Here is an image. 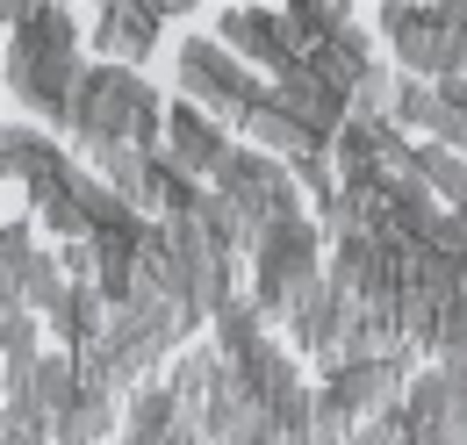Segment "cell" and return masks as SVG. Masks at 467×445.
Listing matches in <instances>:
<instances>
[{
  "label": "cell",
  "instance_id": "obj_1",
  "mask_svg": "<svg viewBox=\"0 0 467 445\" xmlns=\"http://www.w3.org/2000/svg\"><path fill=\"white\" fill-rule=\"evenodd\" d=\"M7 87L44 122L72 129L87 65H79V22L65 7H7Z\"/></svg>",
  "mask_w": 467,
  "mask_h": 445
},
{
  "label": "cell",
  "instance_id": "obj_2",
  "mask_svg": "<svg viewBox=\"0 0 467 445\" xmlns=\"http://www.w3.org/2000/svg\"><path fill=\"white\" fill-rule=\"evenodd\" d=\"M72 137H79V151H94V144L166 151V101L130 65H87V87H79V109H72Z\"/></svg>",
  "mask_w": 467,
  "mask_h": 445
},
{
  "label": "cell",
  "instance_id": "obj_3",
  "mask_svg": "<svg viewBox=\"0 0 467 445\" xmlns=\"http://www.w3.org/2000/svg\"><path fill=\"white\" fill-rule=\"evenodd\" d=\"M173 79H180V101L209 109L223 129H231V122H252V115L274 101V79H259V72H252L237 51H223L216 36H180Z\"/></svg>",
  "mask_w": 467,
  "mask_h": 445
},
{
  "label": "cell",
  "instance_id": "obj_4",
  "mask_svg": "<svg viewBox=\"0 0 467 445\" xmlns=\"http://www.w3.org/2000/svg\"><path fill=\"white\" fill-rule=\"evenodd\" d=\"M381 36L396 44V65L410 79H467V0H439V7H417V0H389L381 7Z\"/></svg>",
  "mask_w": 467,
  "mask_h": 445
},
{
  "label": "cell",
  "instance_id": "obj_5",
  "mask_svg": "<svg viewBox=\"0 0 467 445\" xmlns=\"http://www.w3.org/2000/svg\"><path fill=\"white\" fill-rule=\"evenodd\" d=\"M324 222L317 216H288V222H274L266 230V244H259V259H252V302L266 309V316H288L295 309V295L302 287H317L324 280Z\"/></svg>",
  "mask_w": 467,
  "mask_h": 445
},
{
  "label": "cell",
  "instance_id": "obj_6",
  "mask_svg": "<svg viewBox=\"0 0 467 445\" xmlns=\"http://www.w3.org/2000/svg\"><path fill=\"white\" fill-rule=\"evenodd\" d=\"M216 194H231L237 209H252L259 222H288V216H302V180H295V166H281L274 151H231V166L216 172Z\"/></svg>",
  "mask_w": 467,
  "mask_h": 445
},
{
  "label": "cell",
  "instance_id": "obj_7",
  "mask_svg": "<svg viewBox=\"0 0 467 445\" xmlns=\"http://www.w3.org/2000/svg\"><path fill=\"white\" fill-rule=\"evenodd\" d=\"M216 44L237 51L252 72H266V79H281V72L302 65V51H295V36H288V15H266V7H223Z\"/></svg>",
  "mask_w": 467,
  "mask_h": 445
},
{
  "label": "cell",
  "instance_id": "obj_8",
  "mask_svg": "<svg viewBox=\"0 0 467 445\" xmlns=\"http://www.w3.org/2000/svg\"><path fill=\"white\" fill-rule=\"evenodd\" d=\"M0 151H7V172L29 187V202H36V209H44V202H58V194H72V180H79V159H65L58 144H51L44 129H29V122H7Z\"/></svg>",
  "mask_w": 467,
  "mask_h": 445
},
{
  "label": "cell",
  "instance_id": "obj_9",
  "mask_svg": "<svg viewBox=\"0 0 467 445\" xmlns=\"http://www.w3.org/2000/svg\"><path fill=\"white\" fill-rule=\"evenodd\" d=\"M231 129L216 122L209 109H194V101H166V159L187 166L194 180H216V172L231 166Z\"/></svg>",
  "mask_w": 467,
  "mask_h": 445
},
{
  "label": "cell",
  "instance_id": "obj_10",
  "mask_svg": "<svg viewBox=\"0 0 467 445\" xmlns=\"http://www.w3.org/2000/svg\"><path fill=\"white\" fill-rule=\"evenodd\" d=\"M159 29H166V0H116V7L94 15V57L137 72L159 44Z\"/></svg>",
  "mask_w": 467,
  "mask_h": 445
},
{
  "label": "cell",
  "instance_id": "obj_11",
  "mask_svg": "<svg viewBox=\"0 0 467 445\" xmlns=\"http://www.w3.org/2000/svg\"><path fill=\"white\" fill-rule=\"evenodd\" d=\"M274 109L295 115L302 129H317L324 144H338V129L352 122V101L331 87V79H317L309 65H295V72H281V79H274Z\"/></svg>",
  "mask_w": 467,
  "mask_h": 445
},
{
  "label": "cell",
  "instance_id": "obj_12",
  "mask_svg": "<svg viewBox=\"0 0 467 445\" xmlns=\"http://www.w3.org/2000/svg\"><path fill=\"white\" fill-rule=\"evenodd\" d=\"M302 65H309L317 79H331V87H338V94L352 101V94H359V79L381 65V51H374V29H367V22H352V29H338L324 51H309Z\"/></svg>",
  "mask_w": 467,
  "mask_h": 445
},
{
  "label": "cell",
  "instance_id": "obj_13",
  "mask_svg": "<svg viewBox=\"0 0 467 445\" xmlns=\"http://www.w3.org/2000/svg\"><path fill=\"white\" fill-rule=\"evenodd\" d=\"M7 395H29V402H36V409L58 424L65 409L87 395V381H79V352H44V359L29 367V381H15Z\"/></svg>",
  "mask_w": 467,
  "mask_h": 445
},
{
  "label": "cell",
  "instance_id": "obj_14",
  "mask_svg": "<svg viewBox=\"0 0 467 445\" xmlns=\"http://www.w3.org/2000/svg\"><path fill=\"white\" fill-rule=\"evenodd\" d=\"M396 417H403V424L417 431V439H431L439 424H453V417H461L453 374H446V367H424V374L410 381V395H403V409H396Z\"/></svg>",
  "mask_w": 467,
  "mask_h": 445
},
{
  "label": "cell",
  "instance_id": "obj_15",
  "mask_svg": "<svg viewBox=\"0 0 467 445\" xmlns=\"http://www.w3.org/2000/svg\"><path fill=\"white\" fill-rule=\"evenodd\" d=\"M244 129H252V144H259V151H274L281 166H302V159H324V151H331V144H324L317 129H302V122H295V115H281L274 101L252 115Z\"/></svg>",
  "mask_w": 467,
  "mask_h": 445
},
{
  "label": "cell",
  "instance_id": "obj_16",
  "mask_svg": "<svg viewBox=\"0 0 467 445\" xmlns=\"http://www.w3.org/2000/svg\"><path fill=\"white\" fill-rule=\"evenodd\" d=\"M122 424H130V417H122V395H94L87 388L58 417V445H109V439H122Z\"/></svg>",
  "mask_w": 467,
  "mask_h": 445
},
{
  "label": "cell",
  "instance_id": "obj_17",
  "mask_svg": "<svg viewBox=\"0 0 467 445\" xmlns=\"http://www.w3.org/2000/svg\"><path fill=\"white\" fill-rule=\"evenodd\" d=\"M288 15V36H295V51L309 57V51H324L338 29H352V7L346 0H295V7H281Z\"/></svg>",
  "mask_w": 467,
  "mask_h": 445
},
{
  "label": "cell",
  "instance_id": "obj_18",
  "mask_svg": "<svg viewBox=\"0 0 467 445\" xmlns=\"http://www.w3.org/2000/svg\"><path fill=\"white\" fill-rule=\"evenodd\" d=\"M0 352H7V388L29 381V367L44 359L36 352V309L29 302H0Z\"/></svg>",
  "mask_w": 467,
  "mask_h": 445
},
{
  "label": "cell",
  "instance_id": "obj_19",
  "mask_svg": "<svg viewBox=\"0 0 467 445\" xmlns=\"http://www.w3.org/2000/svg\"><path fill=\"white\" fill-rule=\"evenodd\" d=\"M396 101H403V72L396 65H374L352 94V122H396Z\"/></svg>",
  "mask_w": 467,
  "mask_h": 445
},
{
  "label": "cell",
  "instance_id": "obj_20",
  "mask_svg": "<svg viewBox=\"0 0 467 445\" xmlns=\"http://www.w3.org/2000/svg\"><path fill=\"white\" fill-rule=\"evenodd\" d=\"M44 252H36V222L15 216L7 230H0V295H15L22 280H29V266H36Z\"/></svg>",
  "mask_w": 467,
  "mask_h": 445
},
{
  "label": "cell",
  "instance_id": "obj_21",
  "mask_svg": "<svg viewBox=\"0 0 467 445\" xmlns=\"http://www.w3.org/2000/svg\"><path fill=\"white\" fill-rule=\"evenodd\" d=\"M0 445H58V424L29 395H7L0 402Z\"/></svg>",
  "mask_w": 467,
  "mask_h": 445
},
{
  "label": "cell",
  "instance_id": "obj_22",
  "mask_svg": "<svg viewBox=\"0 0 467 445\" xmlns=\"http://www.w3.org/2000/svg\"><path fill=\"white\" fill-rule=\"evenodd\" d=\"M424 180H431V194L461 216L467 209V159L461 151H439V144H424Z\"/></svg>",
  "mask_w": 467,
  "mask_h": 445
},
{
  "label": "cell",
  "instance_id": "obj_23",
  "mask_svg": "<svg viewBox=\"0 0 467 445\" xmlns=\"http://www.w3.org/2000/svg\"><path fill=\"white\" fill-rule=\"evenodd\" d=\"M439 87H431V79H410L403 72V101H396V122H410V129H424V137H431V129H439Z\"/></svg>",
  "mask_w": 467,
  "mask_h": 445
},
{
  "label": "cell",
  "instance_id": "obj_24",
  "mask_svg": "<svg viewBox=\"0 0 467 445\" xmlns=\"http://www.w3.org/2000/svg\"><path fill=\"white\" fill-rule=\"evenodd\" d=\"M346 445H417V431H410L403 417H374V424H359Z\"/></svg>",
  "mask_w": 467,
  "mask_h": 445
},
{
  "label": "cell",
  "instance_id": "obj_25",
  "mask_svg": "<svg viewBox=\"0 0 467 445\" xmlns=\"http://www.w3.org/2000/svg\"><path fill=\"white\" fill-rule=\"evenodd\" d=\"M417 445H467V417H453V424H439L431 439H417Z\"/></svg>",
  "mask_w": 467,
  "mask_h": 445
}]
</instances>
